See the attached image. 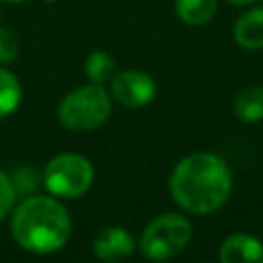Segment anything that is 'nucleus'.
Masks as SVG:
<instances>
[{
    "instance_id": "obj_1",
    "label": "nucleus",
    "mask_w": 263,
    "mask_h": 263,
    "mask_svg": "<svg viewBox=\"0 0 263 263\" xmlns=\"http://www.w3.org/2000/svg\"><path fill=\"white\" fill-rule=\"evenodd\" d=\"M173 199L189 214L205 216L220 210L232 191V173L224 158L195 152L181 158L168 179Z\"/></svg>"
},
{
    "instance_id": "obj_2",
    "label": "nucleus",
    "mask_w": 263,
    "mask_h": 263,
    "mask_svg": "<svg viewBox=\"0 0 263 263\" xmlns=\"http://www.w3.org/2000/svg\"><path fill=\"white\" fill-rule=\"evenodd\" d=\"M10 232L18 247L35 255H49L66 247L72 234L68 210L53 197L29 195L10 216Z\"/></svg>"
},
{
    "instance_id": "obj_3",
    "label": "nucleus",
    "mask_w": 263,
    "mask_h": 263,
    "mask_svg": "<svg viewBox=\"0 0 263 263\" xmlns=\"http://www.w3.org/2000/svg\"><path fill=\"white\" fill-rule=\"evenodd\" d=\"M111 115V99L101 84H84L70 90L58 105V119L66 129L90 132Z\"/></svg>"
},
{
    "instance_id": "obj_4",
    "label": "nucleus",
    "mask_w": 263,
    "mask_h": 263,
    "mask_svg": "<svg viewBox=\"0 0 263 263\" xmlns=\"http://www.w3.org/2000/svg\"><path fill=\"white\" fill-rule=\"evenodd\" d=\"M191 240V222L183 214L164 212L148 222L140 234V251L150 261H164L185 251Z\"/></svg>"
},
{
    "instance_id": "obj_5",
    "label": "nucleus",
    "mask_w": 263,
    "mask_h": 263,
    "mask_svg": "<svg viewBox=\"0 0 263 263\" xmlns=\"http://www.w3.org/2000/svg\"><path fill=\"white\" fill-rule=\"evenodd\" d=\"M41 181L53 197L74 199L90 189L95 181V168L86 156L76 152H64L53 156L45 164Z\"/></svg>"
},
{
    "instance_id": "obj_6",
    "label": "nucleus",
    "mask_w": 263,
    "mask_h": 263,
    "mask_svg": "<svg viewBox=\"0 0 263 263\" xmlns=\"http://www.w3.org/2000/svg\"><path fill=\"white\" fill-rule=\"evenodd\" d=\"M111 95L117 103L125 107H146L156 97V82L146 72L121 70L111 76Z\"/></svg>"
},
{
    "instance_id": "obj_7",
    "label": "nucleus",
    "mask_w": 263,
    "mask_h": 263,
    "mask_svg": "<svg viewBox=\"0 0 263 263\" xmlns=\"http://www.w3.org/2000/svg\"><path fill=\"white\" fill-rule=\"evenodd\" d=\"M134 249H136L134 236L121 226H107L99 230V234L92 240L95 257L101 261H109V263L127 259L134 253Z\"/></svg>"
},
{
    "instance_id": "obj_8",
    "label": "nucleus",
    "mask_w": 263,
    "mask_h": 263,
    "mask_svg": "<svg viewBox=\"0 0 263 263\" xmlns=\"http://www.w3.org/2000/svg\"><path fill=\"white\" fill-rule=\"evenodd\" d=\"M222 263H263V242L247 232H234L220 245Z\"/></svg>"
},
{
    "instance_id": "obj_9",
    "label": "nucleus",
    "mask_w": 263,
    "mask_h": 263,
    "mask_svg": "<svg viewBox=\"0 0 263 263\" xmlns=\"http://www.w3.org/2000/svg\"><path fill=\"white\" fill-rule=\"evenodd\" d=\"M232 37L245 49H263V6L238 16L232 27Z\"/></svg>"
},
{
    "instance_id": "obj_10",
    "label": "nucleus",
    "mask_w": 263,
    "mask_h": 263,
    "mask_svg": "<svg viewBox=\"0 0 263 263\" xmlns=\"http://www.w3.org/2000/svg\"><path fill=\"white\" fill-rule=\"evenodd\" d=\"M232 111L240 121L257 123L263 119V86L251 84L245 86L232 101Z\"/></svg>"
},
{
    "instance_id": "obj_11",
    "label": "nucleus",
    "mask_w": 263,
    "mask_h": 263,
    "mask_svg": "<svg viewBox=\"0 0 263 263\" xmlns=\"http://www.w3.org/2000/svg\"><path fill=\"white\" fill-rule=\"evenodd\" d=\"M177 16L191 27L205 25L218 10V0H175Z\"/></svg>"
},
{
    "instance_id": "obj_12",
    "label": "nucleus",
    "mask_w": 263,
    "mask_h": 263,
    "mask_svg": "<svg viewBox=\"0 0 263 263\" xmlns=\"http://www.w3.org/2000/svg\"><path fill=\"white\" fill-rule=\"evenodd\" d=\"M21 97L23 88L18 78L6 68H0V119L16 111V107L21 105Z\"/></svg>"
},
{
    "instance_id": "obj_13",
    "label": "nucleus",
    "mask_w": 263,
    "mask_h": 263,
    "mask_svg": "<svg viewBox=\"0 0 263 263\" xmlns=\"http://www.w3.org/2000/svg\"><path fill=\"white\" fill-rule=\"evenodd\" d=\"M113 72H115V60L111 53H107L103 49L92 51L84 62V74L95 84H103V82L111 80Z\"/></svg>"
},
{
    "instance_id": "obj_14",
    "label": "nucleus",
    "mask_w": 263,
    "mask_h": 263,
    "mask_svg": "<svg viewBox=\"0 0 263 263\" xmlns=\"http://www.w3.org/2000/svg\"><path fill=\"white\" fill-rule=\"evenodd\" d=\"M14 201H16L14 183H12V179L4 171H0V222L12 212Z\"/></svg>"
},
{
    "instance_id": "obj_15",
    "label": "nucleus",
    "mask_w": 263,
    "mask_h": 263,
    "mask_svg": "<svg viewBox=\"0 0 263 263\" xmlns=\"http://www.w3.org/2000/svg\"><path fill=\"white\" fill-rule=\"evenodd\" d=\"M16 55H18L16 35L10 29L0 27V64H10L16 60Z\"/></svg>"
},
{
    "instance_id": "obj_16",
    "label": "nucleus",
    "mask_w": 263,
    "mask_h": 263,
    "mask_svg": "<svg viewBox=\"0 0 263 263\" xmlns=\"http://www.w3.org/2000/svg\"><path fill=\"white\" fill-rule=\"evenodd\" d=\"M230 4H238V6H245V4H253V2H257V0H228Z\"/></svg>"
},
{
    "instance_id": "obj_17",
    "label": "nucleus",
    "mask_w": 263,
    "mask_h": 263,
    "mask_svg": "<svg viewBox=\"0 0 263 263\" xmlns=\"http://www.w3.org/2000/svg\"><path fill=\"white\" fill-rule=\"evenodd\" d=\"M4 2H10V4H21V2H27V0H4Z\"/></svg>"
},
{
    "instance_id": "obj_18",
    "label": "nucleus",
    "mask_w": 263,
    "mask_h": 263,
    "mask_svg": "<svg viewBox=\"0 0 263 263\" xmlns=\"http://www.w3.org/2000/svg\"><path fill=\"white\" fill-rule=\"evenodd\" d=\"M43 2H47V4H51V2H55V0H43Z\"/></svg>"
}]
</instances>
